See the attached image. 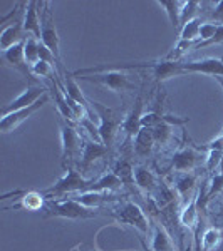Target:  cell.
<instances>
[{
	"mask_svg": "<svg viewBox=\"0 0 223 251\" xmlns=\"http://www.w3.org/2000/svg\"><path fill=\"white\" fill-rule=\"evenodd\" d=\"M96 179H87L81 174L78 169L72 166V168L66 169V174L57 181L56 184H52L51 188L44 189V194L52 200V198H64L69 194L83 193V191H91L92 184Z\"/></svg>",
	"mask_w": 223,
	"mask_h": 251,
	"instance_id": "6da1fadb",
	"label": "cell"
},
{
	"mask_svg": "<svg viewBox=\"0 0 223 251\" xmlns=\"http://www.w3.org/2000/svg\"><path fill=\"white\" fill-rule=\"evenodd\" d=\"M99 211L87 206L78 203L72 198H64L47 203L46 208V218H64V220H91V218L99 216Z\"/></svg>",
	"mask_w": 223,
	"mask_h": 251,
	"instance_id": "7a4b0ae2",
	"label": "cell"
},
{
	"mask_svg": "<svg viewBox=\"0 0 223 251\" xmlns=\"http://www.w3.org/2000/svg\"><path fill=\"white\" fill-rule=\"evenodd\" d=\"M40 42L54 54L60 75V69H62V64H60V37L57 27L54 24L51 2H40Z\"/></svg>",
	"mask_w": 223,
	"mask_h": 251,
	"instance_id": "3957f363",
	"label": "cell"
},
{
	"mask_svg": "<svg viewBox=\"0 0 223 251\" xmlns=\"http://www.w3.org/2000/svg\"><path fill=\"white\" fill-rule=\"evenodd\" d=\"M89 100H91V106L94 109L96 117H99V126H97V127H99L101 141H103L104 146L111 148L112 143H114L117 131L121 129L123 119H121V116L117 114L116 111L103 106V102H97L94 99H89Z\"/></svg>",
	"mask_w": 223,
	"mask_h": 251,
	"instance_id": "277c9868",
	"label": "cell"
},
{
	"mask_svg": "<svg viewBox=\"0 0 223 251\" xmlns=\"http://www.w3.org/2000/svg\"><path fill=\"white\" fill-rule=\"evenodd\" d=\"M86 82L96 84V86L106 87L109 91L116 92V94H124L129 91H136V86L131 82L129 74L124 71H108V72H99V74H91V75H81L78 77Z\"/></svg>",
	"mask_w": 223,
	"mask_h": 251,
	"instance_id": "5b68a950",
	"label": "cell"
},
{
	"mask_svg": "<svg viewBox=\"0 0 223 251\" xmlns=\"http://www.w3.org/2000/svg\"><path fill=\"white\" fill-rule=\"evenodd\" d=\"M83 137L69 123H60V149H62V168H72L74 161L83 154Z\"/></svg>",
	"mask_w": 223,
	"mask_h": 251,
	"instance_id": "8992f818",
	"label": "cell"
},
{
	"mask_svg": "<svg viewBox=\"0 0 223 251\" xmlns=\"http://www.w3.org/2000/svg\"><path fill=\"white\" fill-rule=\"evenodd\" d=\"M116 221L119 225H128L131 228H135L136 231H139L141 234H149V220L144 214L143 209L139 208L136 203L133 201H126L123 206H121L117 211H112Z\"/></svg>",
	"mask_w": 223,
	"mask_h": 251,
	"instance_id": "52a82bcc",
	"label": "cell"
},
{
	"mask_svg": "<svg viewBox=\"0 0 223 251\" xmlns=\"http://www.w3.org/2000/svg\"><path fill=\"white\" fill-rule=\"evenodd\" d=\"M44 96H46V89L42 86H39V84H29L14 100H10V102L2 109V116L12 114V112H15V111H20V109H27V107L34 106V104L39 102Z\"/></svg>",
	"mask_w": 223,
	"mask_h": 251,
	"instance_id": "ba28073f",
	"label": "cell"
},
{
	"mask_svg": "<svg viewBox=\"0 0 223 251\" xmlns=\"http://www.w3.org/2000/svg\"><path fill=\"white\" fill-rule=\"evenodd\" d=\"M47 100H49V97L46 94L42 99L39 100V102H35L34 106H30L27 109H20V111H15V112H12V114L2 116V119H0V131H2L3 134H9V132L17 131L20 124L26 123V121L34 116L39 109H42L44 106H46Z\"/></svg>",
	"mask_w": 223,
	"mask_h": 251,
	"instance_id": "9c48e42d",
	"label": "cell"
},
{
	"mask_svg": "<svg viewBox=\"0 0 223 251\" xmlns=\"http://www.w3.org/2000/svg\"><path fill=\"white\" fill-rule=\"evenodd\" d=\"M9 196H19V204H14L12 208L19 209L22 208L24 211L37 213L47 208L49 198L44 194V191H35V189H29V191H12L3 194V200Z\"/></svg>",
	"mask_w": 223,
	"mask_h": 251,
	"instance_id": "30bf717a",
	"label": "cell"
},
{
	"mask_svg": "<svg viewBox=\"0 0 223 251\" xmlns=\"http://www.w3.org/2000/svg\"><path fill=\"white\" fill-rule=\"evenodd\" d=\"M201 159H205L200 152L192 146L181 148L173 154L171 164H169V171L175 173H192L198 168V164L201 163Z\"/></svg>",
	"mask_w": 223,
	"mask_h": 251,
	"instance_id": "8fae6325",
	"label": "cell"
},
{
	"mask_svg": "<svg viewBox=\"0 0 223 251\" xmlns=\"http://www.w3.org/2000/svg\"><path fill=\"white\" fill-rule=\"evenodd\" d=\"M24 42H26V40H24ZM24 42H20L17 46L3 50L2 60L7 67H12L14 71L20 72L29 82H32V80H34V74H32V69L29 64L26 62V57H24Z\"/></svg>",
	"mask_w": 223,
	"mask_h": 251,
	"instance_id": "7c38bea8",
	"label": "cell"
},
{
	"mask_svg": "<svg viewBox=\"0 0 223 251\" xmlns=\"http://www.w3.org/2000/svg\"><path fill=\"white\" fill-rule=\"evenodd\" d=\"M181 69L185 74H208L213 77H223V60L215 57L181 62Z\"/></svg>",
	"mask_w": 223,
	"mask_h": 251,
	"instance_id": "4fadbf2b",
	"label": "cell"
},
{
	"mask_svg": "<svg viewBox=\"0 0 223 251\" xmlns=\"http://www.w3.org/2000/svg\"><path fill=\"white\" fill-rule=\"evenodd\" d=\"M143 107H144V99L143 96H138L135 104H133L131 111L128 112L126 116L123 117V124H121V129L124 131L128 139H135V136L141 131V119H143Z\"/></svg>",
	"mask_w": 223,
	"mask_h": 251,
	"instance_id": "5bb4252c",
	"label": "cell"
},
{
	"mask_svg": "<svg viewBox=\"0 0 223 251\" xmlns=\"http://www.w3.org/2000/svg\"><path fill=\"white\" fill-rule=\"evenodd\" d=\"M69 198H72L74 201H78V203L92 209H99L101 206H104L106 203H116L119 200L117 194L111 191H83V193L69 194Z\"/></svg>",
	"mask_w": 223,
	"mask_h": 251,
	"instance_id": "9a60e30c",
	"label": "cell"
},
{
	"mask_svg": "<svg viewBox=\"0 0 223 251\" xmlns=\"http://www.w3.org/2000/svg\"><path fill=\"white\" fill-rule=\"evenodd\" d=\"M151 75L156 84H163L173 77L185 75V72H183V69H181V62H173V60L160 59V60H153Z\"/></svg>",
	"mask_w": 223,
	"mask_h": 251,
	"instance_id": "2e32d148",
	"label": "cell"
},
{
	"mask_svg": "<svg viewBox=\"0 0 223 251\" xmlns=\"http://www.w3.org/2000/svg\"><path fill=\"white\" fill-rule=\"evenodd\" d=\"M109 148L103 143H96V141L89 139L84 141L83 144V154H81V173H86L97 159L104 157L108 154Z\"/></svg>",
	"mask_w": 223,
	"mask_h": 251,
	"instance_id": "e0dca14e",
	"label": "cell"
},
{
	"mask_svg": "<svg viewBox=\"0 0 223 251\" xmlns=\"http://www.w3.org/2000/svg\"><path fill=\"white\" fill-rule=\"evenodd\" d=\"M40 2L37 0H29L26 3V10H24V20L22 25L26 34H30L32 37L40 40Z\"/></svg>",
	"mask_w": 223,
	"mask_h": 251,
	"instance_id": "ac0fdd59",
	"label": "cell"
},
{
	"mask_svg": "<svg viewBox=\"0 0 223 251\" xmlns=\"http://www.w3.org/2000/svg\"><path fill=\"white\" fill-rule=\"evenodd\" d=\"M158 177L156 174L144 164H138L135 166V184L139 191H143L146 194H153L155 189L158 188Z\"/></svg>",
	"mask_w": 223,
	"mask_h": 251,
	"instance_id": "d6986e66",
	"label": "cell"
},
{
	"mask_svg": "<svg viewBox=\"0 0 223 251\" xmlns=\"http://www.w3.org/2000/svg\"><path fill=\"white\" fill-rule=\"evenodd\" d=\"M26 37V30H24L22 22H14L10 25L3 27L0 32V50H7V49L17 46V44L24 42Z\"/></svg>",
	"mask_w": 223,
	"mask_h": 251,
	"instance_id": "ffe728a7",
	"label": "cell"
},
{
	"mask_svg": "<svg viewBox=\"0 0 223 251\" xmlns=\"http://www.w3.org/2000/svg\"><path fill=\"white\" fill-rule=\"evenodd\" d=\"M155 146V137H153V131L149 127H141V131L133 139V151L139 159H146L151 156Z\"/></svg>",
	"mask_w": 223,
	"mask_h": 251,
	"instance_id": "44dd1931",
	"label": "cell"
},
{
	"mask_svg": "<svg viewBox=\"0 0 223 251\" xmlns=\"http://www.w3.org/2000/svg\"><path fill=\"white\" fill-rule=\"evenodd\" d=\"M200 220V208H198V191L190 198V201H186L183 211L180 213V223L188 229H196V226L200 225L198 223Z\"/></svg>",
	"mask_w": 223,
	"mask_h": 251,
	"instance_id": "7402d4cb",
	"label": "cell"
},
{
	"mask_svg": "<svg viewBox=\"0 0 223 251\" xmlns=\"http://www.w3.org/2000/svg\"><path fill=\"white\" fill-rule=\"evenodd\" d=\"M175 191L181 201H186L198 191L196 188V176L192 173H178L175 179Z\"/></svg>",
	"mask_w": 223,
	"mask_h": 251,
	"instance_id": "603a6c76",
	"label": "cell"
},
{
	"mask_svg": "<svg viewBox=\"0 0 223 251\" xmlns=\"http://www.w3.org/2000/svg\"><path fill=\"white\" fill-rule=\"evenodd\" d=\"M151 248L153 251H175V245H173L171 236L165 229V226H161L160 223L153 225V233H151Z\"/></svg>",
	"mask_w": 223,
	"mask_h": 251,
	"instance_id": "cb8c5ba5",
	"label": "cell"
},
{
	"mask_svg": "<svg viewBox=\"0 0 223 251\" xmlns=\"http://www.w3.org/2000/svg\"><path fill=\"white\" fill-rule=\"evenodd\" d=\"M181 3L183 2H178V0H156V5L166 14V17H168L169 24H171V27L175 30H178L181 27V22H180Z\"/></svg>",
	"mask_w": 223,
	"mask_h": 251,
	"instance_id": "d4e9b609",
	"label": "cell"
},
{
	"mask_svg": "<svg viewBox=\"0 0 223 251\" xmlns=\"http://www.w3.org/2000/svg\"><path fill=\"white\" fill-rule=\"evenodd\" d=\"M123 181L119 179V177L116 176L114 173H104L103 176H99L97 179L94 181V184H92V189L91 191H111L114 193L117 189L123 188Z\"/></svg>",
	"mask_w": 223,
	"mask_h": 251,
	"instance_id": "484cf974",
	"label": "cell"
},
{
	"mask_svg": "<svg viewBox=\"0 0 223 251\" xmlns=\"http://www.w3.org/2000/svg\"><path fill=\"white\" fill-rule=\"evenodd\" d=\"M112 173L116 174L117 177H119L121 181H123L124 186H131V188H135V166L129 159H119L117 163L114 164V169H112Z\"/></svg>",
	"mask_w": 223,
	"mask_h": 251,
	"instance_id": "4316f807",
	"label": "cell"
},
{
	"mask_svg": "<svg viewBox=\"0 0 223 251\" xmlns=\"http://www.w3.org/2000/svg\"><path fill=\"white\" fill-rule=\"evenodd\" d=\"M222 240H223V233L220 228H217V226L206 228L201 233V248H203V251H215L223 243Z\"/></svg>",
	"mask_w": 223,
	"mask_h": 251,
	"instance_id": "83f0119b",
	"label": "cell"
},
{
	"mask_svg": "<svg viewBox=\"0 0 223 251\" xmlns=\"http://www.w3.org/2000/svg\"><path fill=\"white\" fill-rule=\"evenodd\" d=\"M39 46L40 40L32 37V35H29L26 39V42H24V57H26V62L29 64L30 69L34 64L39 62Z\"/></svg>",
	"mask_w": 223,
	"mask_h": 251,
	"instance_id": "f1b7e54d",
	"label": "cell"
},
{
	"mask_svg": "<svg viewBox=\"0 0 223 251\" xmlns=\"http://www.w3.org/2000/svg\"><path fill=\"white\" fill-rule=\"evenodd\" d=\"M153 137H155L156 146H166L173 139V126L168 123H160L155 127H151Z\"/></svg>",
	"mask_w": 223,
	"mask_h": 251,
	"instance_id": "f546056e",
	"label": "cell"
},
{
	"mask_svg": "<svg viewBox=\"0 0 223 251\" xmlns=\"http://www.w3.org/2000/svg\"><path fill=\"white\" fill-rule=\"evenodd\" d=\"M201 19H193L188 24H185L180 30V40H192V42H200V27H201Z\"/></svg>",
	"mask_w": 223,
	"mask_h": 251,
	"instance_id": "4dcf8cb0",
	"label": "cell"
},
{
	"mask_svg": "<svg viewBox=\"0 0 223 251\" xmlns=\"http://www.w3.org/2000/svg\"><path fill=\"white\" fill-rule=\"evenodd\" d=\"M200 9H201V3L196 2V0H186V2L181 3V15H180L181 27H183L185 24H188L190 20L198 19Z\"/></svg>",
	"mask_w": 223,
	"mask_h": 251,
	"instance_id": "1f68e13d",
	"label": "cell"
},
{
	"mask_svg": "<svg viewBox=\"0 0 223 251\" xmlns=\"http://www.w3.org/2000/svg\"><path fill=\"white\" fill-rule=\"evenodd\" d=\"M223 157V151L220 149H208V154L205 156V169L206 171H213V169H218V166L222 163Z\"/></svg>",
	"mask_w": 223,
	"mask_h": 251,
	"instance_id": "d6a6232c",
	"label": "cell"
},
{
	"mask_svg": "<svg viewBox=\"0 0 223 251\" xmlns=\"http://www.w3.org/2000/svg\"><path fill=\"white\" fill-rule=\"evenodd\" d=\"M218 25L220 24H213V22H203L200 27V42L198 44H203V42H208L210 39L215 37V34H217L218 30Z\"/></svg>",
	"mask_w": 223,
	"mask_h": 251,
	"instance_id": "836d02e7",
	"label": "cell"
},
{
	"mask_svg": "<svg viewBox=\"0 0 223 251\" xmlns=\"http://www.w3.org/2000/svg\"><path fill=\"white\" fill-rule=\"evenodd\" d=\"M52 72L54 71V66H51L49 62H44V60H39L37 64H34L32 66V74L35 75V77H47V79H52Z\"/></svg>",
	"mask_w": 223,
	"mask_h": 251,
	"instance_id": "e575fe53",
	"label": "cell"
},
{
	"mask_svg": "<svg viewBox=\"0 0 223 251\" xmlns=\"http://www.w3.org/2000/svg\"><path fill=\"white\" fill-rule=\"evenodd\" d=\"M222 42H223V24H222V25H218V30H217V34H215L213 39H210L208 42L198 44L196 49H201V47H206V46H213V44H222Z\"/></svg>",
	"mask_w": 223,
	"mask_h": 251,
	"instance_id": "d590c367",
	"label": "cell"
},
{
	"mask_svg": "<svg viewBox=\"0 0 223 251\" xmlns=\"http://www.w3.org/2000/svg\"><path fill=\"white\" fill-rule=\"evenodd\" d=\"M212 17L217 20V24H223V0H218L213 7V12H212Z\"/></svg>",
	"mask_w": 223,
	"mask_h": 251,
	"instance_id": "8d00e7d4",
	"label": "cell"
},
{
	"mask_svg": "<svg viewBox=\"0 0 223 251\" xmlns=\"http://www.w3.org/2000/svg\"><path fill=\"white\" fill-rule=\"evenodd\" d=\"M141 245H143V251H153V248H151V246H148V245H146L144 241H141Z\"/></svg>",
	"mask_w": 223,
	"mask_h": 251,
	"instance_id": "74e56055",
	"label": "cell"
},
{
	"mask_svg": "<svg viewBox=\"0 0 223 251\" xmlns=\"http://www.w3.org/2000/svg\"><path fill=\"white\" fill-rule=\"evenodd\" d=\"M215 80L218 82V86L222 87V91H223V77H215Z\"/></svg>",
	"mask_w": 223,
	"mask_h": 251,
	"instance_id": "f35d334b",
	"label": "cell"
},
{
	"mask_svg": "<svg viewBox=\"0 0 223 251\" xmlns=\"http://www.w3.org/2000/svg\"><path fill=\"white\" fill-rule=\"evenodd\" d=\"M215 251H223V243H222V245H220V246H218V248H217V250H215Z\"/></svg>",
	"mask_w": 223,
	"mask_h": 251,
	"instance_id": "ab89813d",
	"label": "cell"
},
{
	"mask_svg": "<svg viewBox=\"0 0 223 251\" xmlns=\"http://www.w3.org/2000/svg\"><path fill=\"white\" fill-rule=\"evenodd\" d=\"M220 134H222V136H223V127H222V132H220Z\"/></svg>",
	"mask_w": 223,
	"mask_h": 251,
	"instance_id": "60d3db41",
	"label": "cell"
},
{
	"mask_svg": "<svg viewBox=\"0 0 223 251\" xmlns=\"http://www.w3.org/2000/svg\"><path fill=\"white\" fill-rule=\"evenodd\" d=\"M94 251H99V250H94Z\"/></svg>",
	"mask_w": 223,
	"mask_h": 251,
	"instance_id": "b9f144b4",
	"label": "cell"
}]
</instances>
